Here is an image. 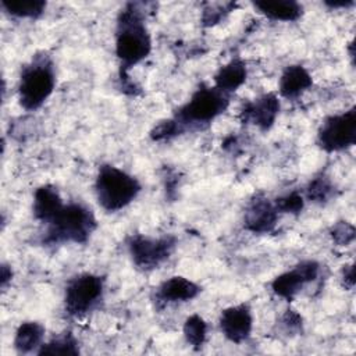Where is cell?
Returning <instances> with one entry per match:
<instances>
[{"instance_id": "6da1fadb", "label": "cell", "mask_w": 356, "mask_h": 356, "mask_svg": "<svg viewBox=\"0 0 356 356\" xmlns=\"http://www.w3.org/2000/svg\"><path fill=\"white\" fill-rule=\"evenodd\" d=\"M145 3H127L117 17L115 56L120 61L121 90L136 95L139 88L129 79L128 71L143 61L152 51V38L146 28Z\"/></svg>"}, {"instance_id": "7a4b0ae2", "label": "cell", "mask_w": 356, "mask_h": 356, "mask_svg": "<svg viewBox=\"0 0 356 356\" xmlns=\"http://www.w3.org/2000/svg\"><path fill=\"white\" fill-rule=\"evenodd\" d=\"M229 104V95L221 92L214 85H202L191 99L182 104L171 117L178 135L188 131L202 129L221 115Z\"/></svg>"}, {"instance_id": "3957f363", "label": "cell", "mask_w": 356, "mask_h": 356, "mask_svg": "<svg viewBox=\"0 0 356 356\" xmlns=\"http://www.w3.org/2000/svg\"><path fill=\"white\" fill-rule=\"evenodd\" d=\"M96 217L93 211L76 202L64 204L56 217L46 225L42 236L43 245L61 243H86L96 229Z\"/></svg>"}, {"instance_id": "277c9868", "label": "cell", "mask_w": 356, "mask_h": 356, "mask_svg": "<svg viewBox=\"0 0 356 356\" xmlns=\"http://www.w3.org/2000/svg\"><path fill=\"white\" fill-rule=\"evenodd\" d=\"M56 88V72L51 58L46 53L35 54L21 70L18 82V102L26 111H35L44 104Z\"/></svg>"}, {"instance_id": "5b68a950", "label": "cell", "mask_w": 356, "mask_h": 356, "mask_svg": "<svg viewBox=\"0 0 356 356\" xmlns=\"http://www.w3.org/2000/svg\"><path fill=\"white\" fill-rule=\"evenodd\" d=\"M140 182L129 172L111 165L99 167L95 179L97 203L107 213H115L131 204L140 193Z\"/></svg>"}, {"instance_id": "8992f818", "label": "cell", "mask_w": 356, "mask_h": 356, "mask_svg": "<svg viewBox=\"0 0 356 356\" xmlns=\"http://www.w3.org/2000/svg\"><path fill=\"white\" fill-rule=\"evenodd\" d=\"M104 278L82 273L72 277L64 291V307L72 317H81L92 312L103 299Z\"/></svg>"}, {"instance_id": "52a82bcc", "label": "cell", "mask_w": 356, "mask_h": 356, "mask_svg": "<svg viewBox=\"0 0 356 356\" xmlns=\"http://www.w3.org/2000/svg\"><path fill=\"white\" fill-rule=\"evenodd\" d=\"M177 248V238L172 235H163L159 238L146 236L142 234H132L127 239V249L134 266L142 271H152L159 268Z\"/></svg>"}, {"instance_id": "ba28073f", "label": "cell", "mask_w": 356, "mask_h": 356, "mask_svg": "<svg viewBox=\"0 0 356 356\" xmlns=\"http://www.w3.org/2000/svg\"><path fill=\"white\" fill-rule=\"evenodd\" d=\"M317 143L327 153L346 150L356 143V108L328 115L317 131Z\"/></svg>"}, {"instance_id": "9c48e42d", "label": "cell", "mask_w": 356, "mask_h": 356, "mask_svg": "<svg viewBox=\"0 0 356 356\" xmlns=\"http://www.w3.org/2000/svg\"><path fill=\"white\" fill-rule=\"evenodd\" d=\"M318 274L320 264L316 260H303L293 268L277 275L271 282V289L277 296L292 300L305 285L316 281Z\"/></svg>"}, {"instance_id": "30bf717a", "label": "cell", "mask_w": 356, "mask_h": 356, "mask_svg": "<svg viewBox=\"0 0 356 356\" xmlns=\"http://www.w3.org/2000/svg\"><path fill=\"white\" fill-rule=\"evenodd\" d=\"M280 107L281 104L275 93H264L246 102L239 111V118L243 124H252L261 131H268L278 117Z\"/></svg>"}, {"instance_id": "8fae6325", "label": "cell", "mask_w": 356, "mask_h": 356, "mask_svg": "<svg viewBox=\"0 0 356 356\" xmlns=\"http://www.w3.org/2000/svg\"><path fill=\"white\" fill-rule=\"evenodd\" d=\"M220 331L232 343L245 342L253 330V314L248 305L241 303L224 309L218 318Z\"/></svg>"}, {"instance_id": "7c38bea8", "label": "cell", "mask_w": 356, "mask_h": 356, "mask_svg": "<svg viewBox=\"0 0 356 356\" xmlns=\"http://www.w3.org/2000/svg\"><path fill=\"white\" fill-rule=\"evenodd\" d=\"M277 220L278 211L274 202L263 195H256L245 209L243 227L253 234H267L274 229Z\"/></svg>"}, {"instance_id": "4fadbf2b", "label": "cell", "mask_w": 356, "mask_h": 356, "mask_svg": "<svg viewBox=\"0 0 356 356\" xmlns=\"http://www.w3.org/2000/svg\"><path fill=\"white\" fill-rule=\"evenodd\" d=\"M202 288L192 280L174 275L163 281L154 291V303L157 307H164L171 303L189 302L200 293Z\"/></svg>"}, {"instance_id": "5bb4252c", "label": "cell", "mask_w": 356, "mask_h": 356, "mask_svg": "<svg viewBox=\"0 0 356 356\" xmlns=\"http://www.w3.org/2000/svg\"><path fill=\"white\" fill-rule=\"evenodd\" d=\"M63 206L64 203L60 196V192L53 185H42L33 193V217L44 225H47L56 217V214L63 209Z\"/></svg>"}, {"instance_id": "9a60e30c", "label": "cell", "mask_w": 356, "mask_h": 356, "mask_svg": "<svg viewBox=\"0 0 356 356\" xmlns=\"http://www.w3.org/2000/svg\"><path fill=\"white\" fill-rule=\"evenodd\" d=\"M313 85V78L310 72L300 64H291L284 68L280 81L278 90L285 99H296L303 92L310 89Z\"/></svg>"}, {"instance_id": "2e32d148", "label": "cell", "mask_w": 356, "mask_h": 356, "mask_svg": "<svg viewBox=\"0 0 356 356\" xmlns=\"http://www.w3.org/2000/svg\"><path fill=\"white\" fill-rule=\"evenodd\" d=\"M246 63L242 58L235 57L218 68L214 75V86L221 92L231 95L246 82Z\"/></svg>"}, {"instance_id": "e0dca14e", "label": "cell", "mask_w": 356, "mask_h": 356, "mask_svg": "<svg viewBox=\"0 0 356 356\" xmlns=\"http://www.w3.org/2000/svg\"><path fill=\"white\" fill-rule=\"evenodd\" d=\"M253 6L260 14L274 21L292 22L299 19L303 14V6L293 0H263L254 1Z\"/></svg>"}, {"instance_id": "ac0fdd59", "label": "cell", "mask_w": 356, "mask_h": 356, "mask_svg": "<svg viewBox=\"0 0 356 356\" xmlns=\"http://www.w3.org/2000/svg\"><path fill=\"white\" fill-rule=\"evenodd\" d=\"M44 327L38 321H24L18 325L14 335V349L24 355L31 352H38L43 345Z\"/></svg>"}, {"instance_id": "d6986e66", "label": "cell", "mask_w": 356, "mask_h": 356, "mask_svg": "<svg viewBox=\"0 0 356 356\" xmlns=\"http://www.w3.org/2000/svg\"><path fill=\"white\" fill-rule=\"evenodd\" d=\"M1 8L15 18H38L46 10L43 0H1Z\"/></svg>"}, {"instance_id": "ffe728a7", "label": "cell", "mask_w": 356, "mask_h": 356, "mask_svg": "<svg viewBox=\"0 0 356 356\" xmlns=\"http://www.w3.org/2000/svg\"><path fill=\"white\" fill-rule=\"evenodd\" d=\"M38 355H79V343L78 339L71 332H64L50 339L49 342H43V345L36 352Z\"/></svg>"}, {"instance_id": "44dd1931", "label": "cell", "mask_w": 356, "mask_h": 356, "mask_svg": "<svg viewBox=\"0 0 356 356\" xmlns=\"http://www.w3.org/2000/svg\"><path fill=\"white\" fill-rule=\"evenodd\" d=\"M184 337L188 345L193 349H200L207 338V323L199 314L189 316L184 323Z\"/></svg>"}, {"instance_id": "7402d4cb", "label": "cell", "mask_w": 356, "mask_h": 356, "mask_svg": "<svg viewBox=\"0 0 356 356\" xmlns=\"http://www.w3.org/2000/svg\"><path fill=\"white\" fill-rule=\"evenodd\" d=\"M306 197L313 203L324 204L335 197V186L327 175L321 174L309 182L306 188Z\"/></svg>"}, {"instance_id": "603a6c76", "label": "cell", "mask_w": 356, "mask_h": 356, "mask_svg": "<svg viewBox=\"0 0 356 356\" xmlns=\"http://www.w3.org/2000/svg\"><path fill=\"white\" fill-rule=\"evenodd\" d=\"M235 8V3H207L202 11V24L213 26Z\"/></svg>"}, {"instance_id": "cb8c5ba5", "label": "cell", "mask_w": 356, "mask_h": 356, "mask_svg": "<svg viewBox=\"0 0 356 356\" xmlns=\"http://www.w3.org/2000/svg\"><path fill=\"white\" fill-rule=\"evenodd\" d=\"M274 202V206L280 213H288V214H299L302 210H303V206H305V199L303 196L293 191V192H289L286 195H282L280 197H277Z\"/></svg>"}, {"instance_id": "d4e9b609", "label": "cell", "mask_w": 356, "mask_h": 356, "mask_svg": "<svg viewBox=\"0 0 356 356\" xmlns=\"http://www.w3.org/2000/svg\"><path fill=\"white\" fill-rule=\"evenodd\" d=\"M330 235L332 242H335L338 246H348L355 241V227L353 224H350L349 221L341 220L337 221L335 224H332L331 229H330Z\"/></svg>"}, {"instance_id": "484cf974", "label": "cell", "mask_w": 356, "mask_h": 356, "mask_svg": "<svg viewBox=\"0 0 356 356\" xmlns=\"http://www.w3.org/2000/svg\"><path fill=\"white\" fill-rule=\"evenodd\" d=\"M280 325H281V330L284 331L285 335L293 337V335H298L299 332H302L303 320H302V316H300L296 310L288 309V310L281 316Z\"/></svg>"}, {"instance_id": "4316f807", "label": "cell", "mask_w": 356, "mask_h": 356, "mask_svg": "<svg viewBox=\"0 0 356 356\" xmlns=\"http://www.w3.org/2000/svg\"><path fill=\"white\" fill-rule=\"evenodd\" d=\"M341 281H342L343 288L353 289V286H355V267H353V264L343 266L342 273H341Z\"/></svg>"}, {"instance_id": "83f0119b", "label": "cell", "mask_w": 356, "mask_h": 356, "mask_svg": "<svg viewBox=\"0 0 356 356\" xmlns=\"http://www.w3.org/2000/svg\"><path fill=\"white\" fill-rule=\"evenodd\" d=\"M13 280V270H11V266L3 263L1 267H0V285L3 289L7 288V285L11 282Z\"/></svg>"}, {"instance_id": "f1b7e54d", "label": "cell", "mask_w": 356, "mask_h": 356, "mask_svg": "<svg viewBox=\"0 0 356 356\" xmlns=\"http://www.w3.org/2000/svg\"><path fill=\"white\" fill-rule=\"evenodd\" d=\"M355 1L352 0H345V1H325V6L331 7V8H346V7H350L353 6Z\"/></svg>"}]
</instances>
